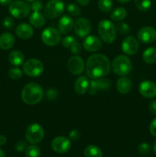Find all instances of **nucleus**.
<instances>
[{"label": "nucleus", "mask_w": 156, "mask_h": 157, "mask_svg": "<svg viewBox=\"0 0 156 157\" xmlns=\"http://www.w3.org/2000/svg\"><path fill=\"white\" fill-rule=\"evenodd\" d=\"M85 67L84 59L78 55L70 57L67 61V68L73 75H80L84 72Z\"/></svg>", "instance_id": "nucleus-12"}, {"label": "nucleus", "mask_w": 156, "mask_h": 157, "mask_svg": "<svg viewBox=\"0 0 156 157\" xmlns=\"http://www.w3.org/2000/svg\"><path fill=\"white\" fill-rule=\"evenodd\" d=\"M31 9L33 12H40L43 9V3L40 0H35L32 2Z\"/></svg>", "instance_id": "nucleus-39"}, {"label": "nucleus", "mask_w": 156, "mask_h": 157, "mask_svg": "<svg viewBox=\"0 0 156 157\" xmlns=\"http://www.w3.org/2000/svg\"><path fill=\"white\" fill-rule=\"evenodd\" d=\"M26 148H27V142L23 140H20L15 144V150L18 152L21 153V152L25 150Z\"/></svg>", "instance_id": "nucleus-40"}, {"label": "nucleus", "mask_w": 156, "mask_h": 157, "mask_svg": "<svg viewBox=\"0 0 156 157\" xmlns=\"http://www.w3.org/2000/svg\"><path fill=\"white\" fill-rule=\"evenodd\" d=\"M69 138L71 140H76L80 138V132L77 130H73L69 133Z\"/></svg>", "instance_id": "nucleus-41"}, {"label": "nucleus", "mask_w": 156, "mask_h": 157, "mask_svg": "<svg viewBox=\"0 0 156 157\" xmlns=\"http://www.w3.org/2000/svg\"><path fill=\"white\" fill-rule=\"evenodd\" d=\"M116 29L119 34H122V35H128V34L131 32V29H130V26L128 25L127 23L122 22V21H119V23H117L116 25Z\"/></svg>", "instance_id": "nucleus-31"}, {"label": "nucleus", "mask_w": 156, "mask_h": 157, "mask_svg": "<svg viewBox=\"0 0 156 157\" xmlns=\"http://www.w3.org/2000/svg\"><path fill=\"white\" fill-rule=\"evenodd\" d=\"M90 87V81L86 76H80L74 83V90L77 94L83 95L87 93Z\"/></svg>", "instance_id": "nucleus-20"}, {"label": "nucleus", "mask_w": 156, "mask_h": 157, "mask_svg": "<svg viewBox=\"0 0 156 157\" xmlns=\"http://www.w3.org/2000/svg\"><path fill=\"white\" fill-rule=\"evenodd\" d=\"M151 146L148 143H142L138 147L139 152L142 155H147L151 151Z\"/></svg>", "instance_id": "nucleus-36"}, {"label": "nucleus", "mask_w": 156, "mask_h": 157, "mask_svg": "<svg viewBox=\"0 0 156 157\" xmlns=\"http://www.w3.org/2000/svg\"><path fill=\"white\" fill-rule=\"evenodd\" d=\"M8 75L12 80H18L22 77L23 71L17 67H12V68L9 69Z\"/></svg>", "instance_id": "nucleus-32"}, {"label": "nucleus", "mask_w": 156, "mask_h": 157, "mask_svg": "<svg viewBox=\"0 0 156 157\" xmlns=\"http://www.w3.org/2000/svg\"><path fill=\"white\" fill-rule=\"evenodd\" d=\"M26 2H33L34 1H35V0H25Z\"/></svg>", "instance_id": "nucleus-50"}, {"label": "nucleus", "mask_w": 156, "mask_h": 157, "mask_svg": "<svg viewBox=\"0 0 156 157\" xmlns=\"http://www.w3.org/2000/svg\"><path fill=\"white\" fill-rule=\"evenodd\" d=\"M58 96V92L56 89L54 88H50L47 90L46 92V97H47V99L50 100V101H54V100L56 99Z\"/></svg>", "instance_id": "nucleus-38"}, {"label": "nucleus", "mask_w": 156, "mask_h": 157, "mask_svg": "<svg viewBox=\"0 0 156 157\" xmlns=\"http://www.w3.org/2000/svg\"><path fill=\"white\" fill-rule=\"evenodd\" d=\"M41 40L46 45L50 47L55 46L59 44L61 41V33L58 29L55 28H47L41 33Z\"/></svg>", "instance_id": "nucleus-9"}, {"label": "nucleus", "mask_w": 156, "mask_h": 157, "mask_svg": "<svg viewBox=\"0 0 156 157\" xmlns=\"http://www.w3.org/2000/svg\"><path fill=\"white\" fill-rule=\"evenodd\" d=\"M75 34L80 38H86L90 35L92 30L90 21L86 18H78L73 25Z\"/></svg>", "instance_id": "nucleus-11"}, {"label": "nucleus", "mask_w": 156, "mask_h": 157, "mask_svg": "<svg viewBox=\"0 0 156 157\" xmlns=\"http://www.w3.org/2000/svg\"><path fill=\"white\" fill-rule=\"evenodd\" d=\"M87 77L91 79L104 78L109 75L111 64L109 58L102 54H93L86 63Z\"/></svg>", "instance_id": "nucleus-1"}, {"label": "nucleus", "mask_w": 156, "mask_h": 157, "mask_svg": "<svg viewBox=\"0 0 156 157\" xmlns=\"http://www.w3.org/2000/svg\"><path fill=\"white\" fill-rule=\"evenodd\" d=\"M78 4H80L82 6H87L90 3V0H76Z\"/></svg>", "instance_id": "nucleus-44"}, {"label": "nucleus", "mask_w": 156, "mask_h": 157, "mask_svg": "<svg viewBox=\"0 0 156 157\" xmlns=\"http://www.w3.org/2000/svg\"><path fill=\"white\" fill-rule=\"evenodd\" d=\"M138 40L144 44H150L156 40V29L151 26L143 27L137 33Z\"/></svg>", "instance_id": "nucleus-15"}, {"label": "nucleus", "mask_w": 156, "mask_h": 157, "mask_svg": "<svg viewBox=\"0 0 156 157\" xmlns=\"http://www.w3.org/2000/svg\"><path fill=\"white\" fill-rule=\"evenodd\" d=\"M83 46L84 49L89 52H95L99 51L102 47V41L98 37L94 35H88L85 38Z\"/></svg>", "instance_id": "nucleus-18"}, {"label": "nucleus", "mask_w": 156, "mask_h": 157, "mask_svg": "<svg viewBox=\"0 0 156 157\" xmlns=\"http://www.w3.org/2000/svg\"><path fill=\"white\" fill-rule=\"evenodd\" d=\"M98 7L102 12H105V13H109L113 9V0H99Z\"/></svg>", "instance_id": "nucleus-28"}, {"label": "nucleus", "mask_w": 156, "mask_h": 157, "mask_svg": "<svg viewBox=\"0 0 156 157\" xmlns=\"http://www.w3.org/2000/svg\"><path fill=\"white\" fill-rule=\"evenodd\" d=\"M0 157H6V154H5L4 151L0 149Z\"/></svg>", "instance_id": "nucleus-48"}, {"label": "nucleus", "mask_w": 156, "mask_h": 157, "mask_svg": "<svg viewBox=\"0 0 156 157\" xmlns=\"http://www.w3.org/2000/svg\"><path fill=\"white\" fill-rule=\"evenodd\" d=\"M98 33L104 42L112 44L116 38V26L113 21L103 19L98 24Z\"/></svg>", "instance_id": "nucleus-3"}, {"label": "nucleus", "mask_w": 156, "mask_h": 157, "mask_svg": "<svg viewBox=\"0 0 156 157\" xmlns=\"http://www.w3.org/2000/svg\"><path fill=\"white\" fill-rule=\"evenodd\" d=\"M148 110L150 113L154 116H156V101H152L148 105Z\"/></svg>", "instance_id": "nucleus-43"}, {"label": "nucleus", "mask_w": 156, "mask_h": 157, "mask_svg": "<svg viewBox=\"0 0 156 157\" xmlns=\"http://www.w3.org/2000/svg\"><path fill=\"white\" fill-rule=\"evenodd\" d=\"M111 68L115 75L125 76L132 69V64L127 55H121L113 59L111 64Z\"/></svg>", "instance_id": "nucleus-4"}, {"label": "nucleus", "mask_w": 156, "mask_h": 157, "mask_svg": "<svg viewBox=\"0 0 156 157\" xmlns=\"http://www.w3.org/2000/svg\"><path fill=\"white\" fill-rule=\"evenodd\" d=\"M112 86V81L106 78H100L92 79L90 82L89 94L90 95L96 94L99 91H106Z\"/></svg>", "instance_id": "nucleus-10"}, {"label": "nucleus", "mask_w": 156, "mask_h": 157, "mask_svg": "<svg viewBox=\"0 0 156 157\" xmlns=\"http://www.w3.org/2000/svg\"><path fill=\"white\" fill-rule=\"evenodd\" d=\"M139 91L145 98L156 97V84L151 81H144L139 86Z\"/></svg>", "instance_id": "nucleus-16"}, {"label": "nucleus", "mask_w": 156, "mask_h": 157, "mask_svg": "<svg viewBox=\"0 0 156 157\" xmlns=\"http://www.w3.org/2000/svg\"><path fill=\"white\" fill-rule=\"evenodd\" d=\"M31 6L28 2L21 0L14 1L9 5V11L12 17L21 19L28 17L30 14Z\"/></svg>", "instance_id": "nucleus-5"}, {"label": "nucleus", "mask_w": 156, "mask_h": 157, "mask_svg": "<svg viewBox=\"0 0 156 157\" xmlns=\"http://www.w3.org/2000/svg\"><path fill=\"white\" fill-rule=\"evenodd\" d=\"M9 61L12 65L18 67L23 64L24 61V56L20 51H12L9 55Z\"/></svg>", "instance_id": "nucleus-24"}, {"label": "nucleus", "mask_w": 156, "mask_h": 157, "mask_svg": "<svg viewBox=\"0 0 156 157\" xmlns=\"http://www.w3.org/2000/svg\"><path fill=\"white\" fill-rule=\"evenodd\" d=\"M81 49H82V46H81L80 43L77 40H76V41H75V42L72 44V46L70 48V49H69V50H70V52L73 54V55H78V54L80 53Z\"/></svg>", "instance_id": "nucleus-37"}, {"label": "nucleus", "mask_w": 156, "mask_h": 157, "mask_svg": "<svg viewBox=\"0 0 156 157\" xmlns=\"http://www.w3.org/2000/svg\"><path fill=\"white\" fill-rule=\"evenodd\" d=\"M73 25H74V21L72 17L68 15H64L58 20V29L61 34L67 35L70 33L73 29Z\"/></svg>", "instance_id": "nucleus-17"}, {"label": "nucleus", "mask_w": 156, "mask_h": 157, "mask_svg": "<svg viewBox=\"0 0 156 157\" xmlns=\"http://www.w3.org/2000/svg\"><path fill=\"white\" fill-rule=\"evenodd\" d=\"M122 50L125 55H134L139 49V43L136 38L132 35L125 37L121 44Z\"/></svg>", "instance_id": "nucleus-13"}, {"label": "nucleus", "mask_w": 156, "mask_h": 157, "mask_svg": "<svg viewBox=\"0 0 156 157\" xmlns=\"http://www.w3.org/2000/svg\"><path fill=\"white\" fill-rule=\"evenodd\" d=\"M143 157H145V156H143Z\"/></svg>", "instance_id": "nucleus-51"}, {"label": "nucleus", "mask_w": 156, "mask_h": 157, "mask_svg": "<svg viewBox=\"0 0 156 157\" xmlns=\"http://www.w3.org/2000/svg\"><path fill=\"white\" fill-rule=\"evenodd\" d=\"M136 8L141 12H147L151 6V0H134Z\"/></svg>", "instance_id": "nucleus-29"}, {"label": "nucleus", "mask_w": 156, "mask_h": 157, "mask_svg": "<svg viewBox=\"0 0 156 157\" xmlns=\"http://www.w3.org/2000/svg\"><path fill=\"white\" fill-rule=\"evenodd\" d=\"M15 37L9 32H4L0 35V48L2 50H9L15 44Z\"/></svg>", "instance_id": "nucleus-21"}, {"label": "nucleus", "mask_w": 156, "mask_h": 157, "mask_svg": "<svg viewBox=\"0 0 156 157\" xmlns=\"http://www.w3.org/2000/svg\"><path fill=\"white\" fill-rule=\"evenodd\" d=\"M2 25L4 28H6L8 30H12L15 26V21L13 18L10 16H6V18L3 19Z\"/></svg>", "instance_id": "nucleus-35"}, {"label": "nucleus", "mask_w": 156, "mask_h": 157, "mask_svg": "<svg viewBox=\"0 0 156 157\" xmlns=\"http://www.w3.org/2000/svg\"><path fill=\"white\" fill-rule=\"evenodd\" d=\"M29 22L31 25L39 29L45 25V16L40 12H33L29 16Z\"/></svg>", "instance_id": "nucleus-23"}, {"label": "nucleus", "mask_w": 156, "mask_h": 157, "mask_svg": "<svg viewBox=\"0 0 156 157\" xmlns=\"http://www.w3.org/2000/svg\"><path fill=\"white\" fill-rule=\"evenodd\" d=\"M15 33L18 38L27 40L32 38L34 34V30L31 25L25 22H22L17 25L16 29H15Z\"/></svg>", "instance_id": "nucleus-19"}, {"label": "nucleus", "mask_w": 156, "mask_h": 157, "mask_svg": "<svg viewBox=\"0 0 156 157\" xmlns=\"http://www.w3.org/2000/svg\"><path fill=\"white\" fill-rule=\"evenodd\" d=\"M6 141H7V139L6 136L4 135H0V146L5 145L6 144Z\"/></svg>", "instance_id": "nucleus-45"}, {"label": "nucleus", "mask_w": 156, "mask_h": 157, "mask_svg": "<svg viewBox=\"0 0 156 157\" xmlns=\"http://www.w3.org/2000/svg\"><path fill=\"white\" fill-rule=\"evenodd\" d=\"M51 148L58 153H66L71 148L70 140L65 136H57L52 140Z\"/></svg>", "instance_id": "nucleus-14"}, {"label": "nucleus", "mask_w": 156, "mask_h": 157, "mask_svg": "<svg viewBox=\"0 0 156 157\" xmlns=\"http://www.w3.org/2000/svg\"><path fill=\"white\" fill-rule=\"evenodd\" d=\"M65 5L62 0H50L44 7V15L48 19L61 16L64 12Z\"/></svg>", "instance_id": "nucleus-6"}, {"label": "nucleus", "mask_w": 156, "mask_h": 157, "mask_svg": "<svg viewBox=\"0 0 156 157\" xmlns=\"http://www.w3.org/2000/svg\"><path fill=\"white\" fill-rule=\"evenodd\" d=\"M44 97V91L41 86L35 82L28 83L21 90V99L28 105L38 104Z\"/></svg>", "instance_id": "nucleus-2"}, {"label": "nucleus", "mask_w": 156, "mask_h": 157, "mask_svg": "<svg viewBox=\"0 0 156 157\" xmlns=\"http://www.w3.org/2000/svg\"><path fill=\"white\" fill-rule=\"evenodd\" d=\"M153 149H154V153H156V140L154 142V144H153Z\"/></svg>", "instance_id": "nucleus-49"}, {"label": "nucleus", "mask_w": 156, "mask_h": 157, "mask_svg": "<svg viewBox=\"0 0 156 157\" xmlns=\"http://www.w3.org/2000/svg\"><path fill=\"white\" fill-rule=\"evenodd\" d=\"M76 40V39L73 36H72V35H68V36H66L63 38L62 44L64 48L70 49V48L71 47L72 44L75 42Z\"/></svg>", "instance_id": "nucleus-34"}, {"label": "nucleus", "mask_w": 156, "mask_h": 157, "mask_svg": "<svg viewBox=\"0 0 156 157\" xmlns=\"http://www.w3.org/2000/svg\"><path fill=\"white\" fill-rule=\"evenodd\" d=\"M12 2V0H0V4L2 6H8Z\"/></svg>", "instance_id": "nucleus-46"}, {"label": "nucleus", "mask_w": 156, "mask_h": 157, "mask_svg": "<svg viewBox=\"0 0 156 157\" xmlns=\"http://www.w3.org/2000/svg\"><path fill=\"white\" fill-rule=\"evenodd\" d=\"M127 16V11L123 7H118L115 9L111 13L110 18L114 21H122Z\"/></svg>", "instance_id": "nucleus-26"}, {"label": "nucleus", "mask_w": 156, "mask_h": 157, "mask_svg": "<svg viewBox=\"0 0 156 157\" xmlns=\"http://www.w3.org/2000/svg\"><path fill=\"white\" fill-rule=\"evenodd\" d=\"M149 130L151 134L156 137V118H154V119L151 121L149 126Z\"/></svg>", "instance_id": "nucleus-42"}, {"label": "nucleus", "mask_w": 156, "mask_h": 157, "mask_svg": "<svg viewBox=\"0 0 156 157\" xmlns=\"http://www.w3.org/2000/svg\"><path fill=\"white\" fill-rule=\"evenodd\" d=\"M25 155L27 157H39L41 150L36 144H32L26 148Z\"/></svg>", "instance_id": "nucleus-30"}, {"label": "nucleus", "mask_w": 156, "mask_h": 157, "mask_svg": "<svg viewBox=\"0 0 156 157\" xmlns=\"http://www.w3.org/2000/svg\"><path fill=\"white\" fill-rule=\"evenodd\" d=\"M117 2H119L120 3H126V2H128L129 1H131V0H116Z\"/></svg>", "instance_id": "nucleus-47"}, {"label": "nucleus", "mask_w": 156, "mask_h": 157, "mask_svg": "<svg viewBox=\"0 0 156 157\" xmlns=\"http://www.w3.org/2000/svg\"><path fill=\"white\" fill-rule=\"evenodd\" d=\"M67 10L69 12V14L73 17L79 16L81 12L80 9L78 6V5L75 4V3H69L67 6Z\"/></svg>", "instance_id": "nucleus-33"}, {"label": "nucleus", "mask_w": 156, "mask_h": 157, "mask_svg": "<svg viewBox=\"0 0 156 157\" xmlns=\"http://www.w3.org/2000/svg\"><path fill=\"white\" fill-rule=\"evenodd\" d=\"M142 59L147 64L156 63V48L149 47L145 49L142 55Z\"/></svg>", "instance_id": "nucleus-25"}, {"label": "nucleus", "mask_w": 156, "mask_h": 157, "mask_svg": "<svg viewBox=\"0 0 156 157\" xmlns=\"http://www.w3.org/2000/svg\"><path fill=\"white\" fill-rule=\"evenodd\" d=\"M44 137V130L42 126L38 124H32L25 130V138L32 144H38Z\"/></svg>", "instance_id": "nucleus-7"}, {"label": "nucleus", "mask_w": 156, "mask_h": 157, "mask_svg": "<svg viewBox=\"0 0 156 157\" xmlns=\"http://www.w3.org/2000/svg\"><path fill=\"white\" fill-rule=\"evenodd\" d=\"M85 157H102V152L100 149L95 145H90L86 147L84 150Z\"/></svg>", "instance_id": "nucleus-27"}, {"label": "nucleus", "mask_w": 156, "mask_h": 157, "mask_svg": "<svg viewBox=\"0 0 156 157\" xmlns=\"http://www.w3.org/2000/svg\"><path fill=\"white\" fill-rule=\"evenodd\" d=\"M44 64L37 58H30L23 64V72L29 77H38L44 72Z\"/></svg>", "instance_id": "nucleus-8"}, {"label": "nucleus", "mask_w": 156, "mask_h": 157, "mask_svg": "<svg viewBox=\"0 0 156 157\" xmlns=\"http://www.w3.org/2000/svg\"><path fill=\"white\" fill-rule=\"evenodd\" d=\"M116 89L122 94H126L132 89V81L128 78L125 76L119 78L116 82Z\"/></svg>", "instance_id": "nucleus-22"}]
</instances>
